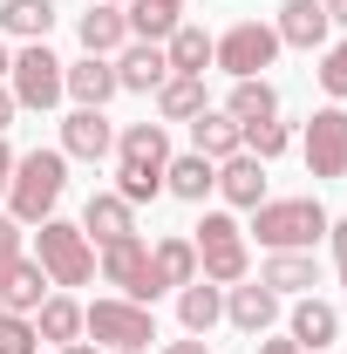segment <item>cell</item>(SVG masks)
<instances>
[{
    "label": "cell",
    "mask_w": 347,
    "mask_h": 354,
    "mask_svg": "<svg viewBox=\"0 0 347 354\" xmlns=\"http://www.w3.org/2000/svg\"><path fill=\"white\" fill-rule=\"evenodd\" d=\"M62 191H68V157L62 150H41V143L21 150L14 157V177H7V218H21V225L55 218Z\"/></svg>",
    "instance_id": "7a4b0ae2"
},
{
    "label": "cell",
    "mask_w": 347,
    "mask_h": 354,
    "mask_svg": "<svg viewBox=\"0 0 347 354\" xmlns=\"http://www.w3.org/2000/svg\"><path fill=\"white\" fill-rule=\"evenodd\" d=\"M35 266L48 272V286H88L95 279V245H88V232L75 218H41Z\"/></svg>",
    "instance_id": "5b68a950"
},
{
    "label": "cell",
    "mask_w": 347,
    "mask_h": 354,
    "mask_svg": "<svg viewBox=\"0 0 347 354\" xmlns=\"http://www.w3.org/2000/svg\"><path fill=\"white\" fill-rule=\"evenodd\" d=\"M177 320H184V334H212L225 320V286H212V279L177 286Z\"/></svg>",
    "instance_id": "484cf974"
},
{
    "label": "cell",
    "mask_w": 347,
    "mask_h": 354,
    "mask_svg": "<svg viewBox=\"0 0 347 354\" xmlns=\"http://www.w3.org/2000/svg\"><path fill=\"white\" fill-rule=\"evenodd\" d=\"M212 102H205V75H171V82L157 88V116L164 123H191V116H205Z\"/></svg>",
    "instance_id": "f546056e"
},
{
    "label": "cell",
    "mask_w": 347,
    "mask_h": 354,
    "mask_svg": "<svg viewBox=\"0 0 347 354\" xmlns=\"http://www.w3.org/2000/svg\"><path fill=\"white\" fill-rule=\"evenodd\" d=\"M191 245H198V279H212V286H238L252 272L245 225L232 218V212H205V225L191 232Z\"/></svg>",
    "instance_id": "277c9868"
},
{
    "label": "cell",
    "mask_w": 347,
    "mask_h": 354,
    "mask_svg": "<svg viewBox=\"0 0 347 354\" xmlns=\"http://www.w3.org/2000/svg\"><path fill=\"white\" fill-rule=\"evenodd\" d=\"M82 334L95 341V348H116V354H123V348H150V341H157V320H150V307L109 293V300L82 307Z\"/></svg>",
    "instance_id": "52a82bcc"
},
{
    "label": "cell",
    "mask_w": 347,
    "mask_h": 354,
    "mask_svg": "<svg viewBox=\"0 0 347 354\" xmlns=\"http://www.w3.org/2000/svg\"><path fill=\"white\" fill-rule=\"evenodd\" d=\"M62 354H102V348H95V341H68Z\"/></svg>",
    "instance_id": "b9f144b4"
},
{
    "label": "cell",
    "mask_w": 347,
    "mask_h": 354,
    "mask_svg": "<svg viewBox=\"0 0 347 354\" xmlns=\"http://www.w3.org/2000/svg\"><path fill=\"white\" fill-rule=\"evenodd\" d=\"M7 68H14V48L0 41V82H7Z\"/></svg>",
    "instance_id": "7bdbcfd3"
},
{
    "label": "cell",
    "mask_w": 347,
    "mask_h": 354,
    "mask_svg": "<svg viewBox=\"0 0 347 354\" xmlns=\"http://www.w3.org/2000/svg\"><path fill=\"white\" fill-rule=\"evenodd\" d=\"M320 88H327V102H347V41H334V48H320Z\"/></svg>",
    "instance_id": "836d02e7"
},
{
    "label": "cell",
    "mask_w": 347,
    "mask_h": 354,
    "mask_svg": "<svg viewBox=\"0 0 347 354\" xmlns=\"http://www.w3.org/2000/svg\"><path fill=\"white\" fill-rule=\"evenodd\" d=\"M75 35H82V55H116V48H130V21H123V7L88 0V14L75 21Z\"/></svg>",
    "instance_id": "7402d4cb"
},
{
    "label": "cell",
    "mask_w": 347,
    "mask_h": 354,
    "mask_svg": "<svg viewBox=\"0 0 347 354\" xmlns=\"http://www.w3.org/2000/svg\"><path fill=\"white\" fill-rule=\"evenodd\" d=\"M62 157H75V164H102V157H116V123L102 116V109H68L62 116V143H55Z\"/></svg>",
    "instance_id": "8fae6325"
},
{
    "label": "cell",
    "mask_w": 347,
    "mask_h": 354,
    "mask_svg": "<svg viewBox=\"0 0 347 354\" xmlns=\"http://www.w3.org/2000/svg\"><path fill=\"white\" fill-rule=\"evenodd\" d=\"M88 232V245H109V239H123V232H136V205H123L116 191H95L82 205V218H75Z\"/></svg>",
    "instance_id": "cb8c5ba5"
},
{
    "label": "cell",
    "mask_w": 347,
    "mask_h": 354,
    "mask_svg": "<svg viewBox=\"0 0 347 354\" xmlns=\"http://www.w3.org/2000/svg\"><path fill=\"white\" fill-rule=\"evenodd\" d=\"M150 279H157V293H177V286L198 279V245H191V232H171V239L150 245Z\"/></svg>",
    "instance_id": "ac0fdd59"
},
{
    "label": "cell",
    "mask_w": 347,
    "mask_h": 354,
    "mask_svg": "<svg viewBox=\"0 0 347 354\" xmlns=\"http://www.w3.org/2000/svg\"><path fill=\"white\" fill-rule=\"evenodd\" d=\"M14 116H21V102H14V88H7V82H0V136H7V130H14Z\"/></svg>",
    "instance_id": "8d00e7d4"
},
{
    "label": "cell",
    "mask_w": 347,
    "mask_h": 354,
    "mask_svg": "<svg viewBox=\"0 0 347 354\" xmlns=\"http://www.w3.org/2000/svg\"><path fill=\"white\" fill-rule=\"evenodd\" d=\"M212 48H218V35H205L198 21H177L164 35V62H171V75H205L212 68Z\"/></svg>",
    "instance_id": "603a6c76"
},
{
    "label": "cell",
    "mask_w": 347,
    "mask_h": 354,
    "mask_svg": "<svg viewBox=\"0 0 347 354\" xmlns=\"http://www.w3.org/2000/svg\"><path fill=\"white\" fill-rule=\"evenodd\" d=\"M123 21H130V41H164L177 21H184V0H130Z\"/></svg>",
    "instance_id": "f1b7e54d"
},
{
    "label": "cell",
    "mask_w": 347,
    "mask_h": 354,
    "mask_svg": "<svg viewBox=\"0 0 347 354\" xmlns=\"http://www.w3.org/2000/svg\"><path fill=\"white\" fill-rule=\"evenodd\" d=\"M320 7H327V21H334V28H347V0H320Z\"/></svg>",
    "instance_id": "60d3db41"
},
{
    "label": "cell",
    "mask_w": 347,
    "mask_h": 354,
    "mask_svg": "<svg viewBox=\"0 0 347 354\" xmlns=\"http://www.w3.org/2000/svg\"><path fill=\"white\" fill-rule=\"evenodd\" d=\"M7 88H14L21 109H55L62 102V55L48 41H21L14 68H7Z\"/></svg>",
    "instance_id": "9c48e42d"
},
{
    "label": "cell",
    "mask_w": 347,
    "mask_h": 354,
    "mask_svg": "<svg viewBox=\"0 0 347 354\" xmlns=\"http://www.w3.org/2000/svg\"><path fill=\"white\" fill-rule=\"evenodd\" d=\"M225 320H232L238 334H265V327L279 320V293L259 286V279H238V286H225Z\"/></svg>",
    "instance_id": "2e32d148"
},
{
    "label": "cell",
    "mask_w": 347,
    "mask_h": 354,
    "mask_svg": "<svg viewBox=\"0 0 347 354\" xmlns=\"http://www.w3.org/2000/svg\"><path fill=\"white\" fill-rule=\"evenodd\" d=\"M327 245H334V272H341V286H347V218L327 225Z\"/></svg>",
    "instance_id": "d590c367"
},
{
    "label": "cell",
    "mask_w": 347,
    "mask_h": 354,
    "mask_svg": "<svg viewBox=\"0 0 347 354\" xmlns=\"http://www.w3.org/2000/svg\"><path fill=\"white\" fill-rule=\"evenodd\" d=\"M55 0H0V41H48Z\"/></svg>",
    "instance_id": "4316f807"
},
{
    "label": "cell",
    "mask_w": 347,
    "mask_h": 354,
    "mask_svg": "<svg viewBox=\"0 0 347 354\" xmlns=\"http://www.w3.org/2000/svg\"><path fill=\"white\" fill-rule=\"evenodd\" d=\"M123 354H150V348H123Z\"/></svg>",
    "instance_id": "ee69618b"
},
{
    "label": "cell",
    "mask_w": 347,
    "mask_h": 354,
    "mask_svg": "<svg viewBox=\"0 0 347 354\" xmlns=\"http://www.w3.org/2000/svg\"><path fill=\"white\" fill-rule=\"evenodd\" d=\"M164 164H171V130H164V123H130V130H116V198H123V205L164 198Z\"/></svg>",
    "instance_id": "6da1fadb"
},
{
    "label": "cell",
    "mask_w": 347,
    "mask_h": 354,
    "mask_svg": "<svg viewBox=\"0 0 347 354\" xmlns=\"http://www.w3.org/2000/svg\"><path fill=\"white\" fill-rule=\"evenodd\" d=\"M259 354H306V348L293 341V334H286V341H259Z\"/></svg>",
    "instance_id": "f35d334b"
},
{
    "label": "cell",
    "mask_w": 347,
    "mask_h": 354,
    "mask_svg": "<svg viewBox=\"0 0 347 354\" xmlns=\"http://www.w3.org/2000/svg\"><path fill=\"white\" fill-rule=\"evenodd\" d=\"M279 62V35H272V21H232L212 48V68H225L232 82H245V75H265Z\"/></svg>",
    "instance_id": "ba28073f"
},
{
    "label": "cell",
    "mask_w": 347,
    "mask_h": 354,
    "mask_svg": "<svg viewBox=\"0 0 347 354\" xmlns=\"http://www.w3.org/2000/svg\"><path fill=\"white\" fill-rule=\"evenodd\" d=\"M164 191L184 198V205H205V198L218 191V164H212V157H198V150H184V157L171 150V164H164Z\"/></svg>",
    "instance_id": "44dd1931"
},
{
    "label": "cell",
    "mask_w": 347,
    "mask_h": 354,
    "mask_svg": "<svg viewBox=\"0 0 347 354\" xmlns=\"http://www.w3.org/2000/svg\"><path fill=\"white\" fill-rule=\"evenodd\" d=\"M327 205L320 198H265L252 225H245V239H259L265 252H313L320 239H327Z\"/></svg>",
    "instance_id": "3957f363"
},
{
    "label": "cell",
    "mask_w": 347,
    "mask_h": 354,
    "mask_svg": "<svg viewBox=\"0 0 347 354\" xmlns=\"http://www.w3.org/2000/svg\"><path fill=\"white\" fill-rule=\"evenodd\" d=\"M7 177H14V150H7V136H0V198H7Z\"/></svg>",
    "instance_id": "ab89813d"
},
{
    "label": "cell",
    "mask_w": 347,
    "mask_h": 354,
    "mask_svg": "<svg viewBox=\"0 0 347 354\" xmlns=\"http://www.w3.org/2000/svg\"><path fill=\"white\" fill-rule=\"evenodd\" d=\"M225 116L245 130V123H265V116H279V88L265 82V75H245V82H232L225 95Z\"/></svg>",
    "instance_id": "83f0119b"
},
{
    "label": "cell",
    "mask_w": 347,
    "mask_h": 354,
    "mask_svg": "<svg viewBox=\"0 0 347 354\" xmlns=\"http://www.w3.org/2000/svg\"><path fill=\"white\" fill-rule=\"evenodd\" d=\"M21 252H28V225L0 212V259H21Z\"/></svg>",
    "instance_id": "e575fe53"
},
{
    "label": "cell",
    "mask_w": 347,
    "mask_h": 354,
    "mask_svg": "<svg viewBox=\"0 0 347 354\" xmlns=\"http://www.w3.org/2000/svg\"><path fill=\"white\" fill-rule=\"evenodd\" d=\"M191 150H198V157H212V164H225V157H238V150H245V130H238L225 109H205V116H191Z\"/></svg>",
    "instance_id": "d4e9b609"
},
{
    "label": "cell",
    "mask_w": 347,
    "mask_h": 354,
    "mask_svg": "<svg viewBox=\"0 0 347 354\" xmlns=\"http://www.w3.org/2000/svg\"><path fill=\"white\" fill-rule=\"evenodd\" d=\"M109 7H130V0H109Z\"/></svg>",
    "instance_id": "f6af8a7d"
},
{
    "label": "cell",
    "mask_w": 347,
    "mask_h": 354,
    "mask_svg": "<svg viewBox=\"0 0 347 354\" xmlns=\"http://www.w3.org/2000/svg\"><path fill=\"white\" fill-rule=\"evenodd\" d=\"M164 354H212V348H205L198 334H184V341H171V348H164Z\"/></svg>",
    "instance_id": "74e56055"
},
{
    "label": "cell",
    "mask_w": 347,
    "mask_h": 354,
    "mask_svg": "<svg viewBox=\"0 0 347 354\" xmlns=\"http://www.w3.org/2000/svg\"><path fill=\"white\" fill-rule=\"evenodd\" d=\"M272 35H279V48H327V35H334V21H327V7L320 0H279V14H272Z\"/></svg>",
    "instance_id": "5bb4252c"
},
{
    "label": "cell",
    "mask_w": 347,
    "mask_h": 354,
    "mask_svg": "<svg viewBox=\"0 0 347 354\" xmlns=\"http://www.w3.org/2000/svg\"><path fill=\"white\" fill-rule=\"evenodd\" d=\"M286 334H293L300 348H334V341H341V313H334V300L300 293V300H293V313H286Z\"/></svg>",
    "instance_id": "d6986e66"
},
{
    "label": "cell",
    "mask_w": 347,
    "mask_h": 354,
    "mask_svg": "<svg viewBox=\"0 0 347 354\" xmlns=\"http://www.w3.org/2000/svg\"><path fill=\"white\" fill-rule=\"evenodd\" d=\"M245 150H252L259 164H272V157H286V150H293V130H286L279 116H265V123H245Z\"/></svg>",
    "instance_id": "1f68e13d"
},
{
    "label": "cell",
    "mask_w": 347,
    "mask_h": 354,
    "mask_svg": "<svg viewBox=\"0 0 347 354\" xmlns=\"http://www.w3.org/2000/svg\"><path fill=\"white\" fill-rule=\"evenodd\" d=\"M109 62H116V88H130V95H157V88L171 82L164 41H130V48H116Z\"/></svg>",
    "instance_id": "4fadbf2b"
},
{
    "label": "cell",
    "mask_w": 347,
    "mask_h": 354,
    "mask_svg": "<svg viewBox=\"0 0 347 354\" xmlns=\"http://www.w3.org/2000/svg\"><path fill=\"white\" fill-rule=\"evenodd\" d=\"M218 198H225V212H259L265 205V164L252 150H238V157L218 164Z\"/></svg>",
    "instance_id": "9a60e30c"
},
{
    "label": "cell",
    "mask_w": 347,
    "mask_h": 354,
    "mask_svg": "<svg viewBox=\"0 0 347 354\" xmlns=\"http://www.w3.org/2000/svg\"><path fill=\"white\" fill-rule=\"evenodd\" d=\"M95 272H102L123 300H136V307H157V300H164V293H157V279H150V239H143V232L109 239V245L95 252Z\"/></svg>",
    "instance_id": "8992f818"
},
{
    "label": "cell",
    "mask_w": 347,
    "mask_h": 354,
    "mask_svg": "<svg viewBox=\"0 0 347 354\" xmlns=\"http://www.w3.org/2000/svg\"><path fill=\"white\" fill-rule=\"evenodd\" d=\"M259 286H272L279 300H300V293L320 286V266H313V252H265Z\"/></svg>",
    "instance_id": "ffe728a7"
},
{
    "label": "cell",
    "mask_w": 347,
    "mask_h": 354,
    "mask_svg": "<svg viewBox=\"0 0 347 354\" xmlns=\"http://www.w3.org/2000/svg\"><path fill=\"white\" fill-rule=\"evenodd\" d=\"M62 95H68L75 109H109V95H123V88H116V62H109V55L62 62Z\"/></svg>",
    "instance_id": "7c38bea8"
},
{
    "label": "cell",
    "mask_w": 347,
    "mask_h": 354,
    "mask_svg": "<svg viewBox=\"0 0 347 354\" xmlns=\"http://www.w3.org/2000/svg\"><path fill=\"white\" fill-rule=\"evenodd\" d=\"M48 293H55V286H48V272L28 259V252H21V259H0V307H14V313L35 320V307H41Z\"/></svg>",
    "instance_id": "e0dca14e"
},
{
    "label": "cell",
    "mask_w": 347,
    "mask_h": 354,
    "mask_svg": "<svg viewBox=\"0 0 347 354\" xmlns=\"http://www.w3.org/2000/svg\"><path fill=\"white\" fill-rule=\"evenodd\" d=\"M35 334H41V341H55V348L82 341V307H75L68 293H48L41 307H35Z\"/></svg>",
    "instance_id": "4dcf8cb0"
},
{
    "label": "cell",
    "mask_w": 347,
    "mask_h": 354,
    "mask_svg": "<svg viewBox=\"0 0 347 354\" xmlns=\"http://www.w3.org/2000/svg\"><path fill=\"white\" fill-rule=\"evenodd\" d=\"M0 354H41V334H35V320L14 307H0Z\"/></svg>",
    "instance_id": "d6a6232c"
},
{
    "label": "cell",
    "mask_w": 347,
    "mask_h": 354,
    "mask_svg": "<svg viewBox=\"0 0 347 354\" xmlns=\"http://www.w3.org/2000/svg\"><path fill=\"white\" fill-rule=\"evenodd\" d=\"M300 157L313 177H347V109L327 102L306 116V136H300Z\"/></svg>",
    "instance_id": "30bf717a"
}]
</instances>
